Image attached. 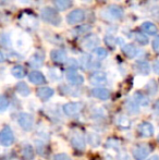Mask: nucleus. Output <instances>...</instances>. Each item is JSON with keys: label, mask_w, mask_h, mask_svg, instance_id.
I'll list each match as a JSON object with an SVG mask.
<instances>
[{"label": "nucleus", "mask_w": 159, "mask_h": 160, "mask_svg": "<svg viewBox=\"0 0 159 160\" xmlns=\"http://www.w3.org/2000/svg\"><path fill=\"white\" fill-rule=\"evenodd\" d=\"M40 17L45 22L52 24V25H59L60 22H61V18L59 17L58 12L50 7H46V8L42 9Z\"/></svg>", "instance_id": "1"}, {"label": "nucleus", "mask_w": 159, "mask_h": 160, "mask_svg": "<svg viewBox=\"0 0 159 160\" xmlns=\"http://www.w3.org/2000/svg\"><path fill=\"white\" fill-rule=\"evenodd\" d=\"M17 120L19 125L23 128L24 131H31L33 128V127H34V118H33L30 113H26V112L20 113Z\"/></svg>", "instance_id": "2"}, {"label": "nucleus", "mask_w": 159, "mask_h": 160, "mask_svg": "<svg viewBox=\"0 0 159 160\" xmlns=\"http://www.w3.org/2000/svg\"><path fill=\"white\" fill-rule=\"evenodd\" d=\"M14 143V134L9 127H4L0 133V144L4 147H9Z\"/></svg>", "instance_id": "3"}, {"label": "nucleus", "mask_w": 159, "mask_h": 160, "mask_svg": "<svg viewBox=\"0 0 159 160\" xmlns=\"http://www.w3.org/2000/svg\"><path fill=\"white\" fill-rule=\"evenodd\" d=\"M83 109L82 102H69L63 106V112L68 117H74L79 114Z\"/></svg>", "instance_id": "4"}, {"label": "nucleus", "mask_w": 159, "mask_h": 160, "mask_svg": "<svg viewBox=\"0 0 159 160\" xmlns=\"http://www.w3.org/2000/svg\"><path fill=\"white\" fill-rule=\"evenodd\" d=\"M85 19V13L84 11H82L81 9H77V10H73L67 15V22L68 24H77L81 23L83 20Z\"/></svg>", "instance_id": "5"}, {"label": "nucleus", "mask_w": 159, "mask_h": 160, "mask_svg": "<svg viewBox=\"0 0 159 160\" xmlns=\"http://www.w3.org/2000/svg\"><path fill=\"white\" fill-rule=\"evenodd\" d=\"M149 147L146 145H138L133 149V157L135 160H145L149 155Z\"/></svg>", "instance_id": "6"}, {"label": "nucleus", "mask_w": 159, "mask_h": 160, "mask_svg": "<svg viewBox=\"0 0 159 160\" xmlns=\"http://www.w3.org/2000/svg\"><path fill=\"white\" fill-rule=\"evenodd\" d=\"M66 76L68 82L72 85H82L84 83V78L77 72H75L74 70H68Z\"/></svg>", "instance_id": "7"}, {"label": "nucleus", "mask_w": 159, "mask_h": 160, "mask_svg": "<svg viewBox=\"0 0 159 160\" xmlns=\"http://www.w3.org/2000/svg\"><path fill=\"white\" fill-rule=\"evenodd\" d=\"M91 83L93 85H96V86H99V85H105L107 83V75L105 72L102 71H97L94 72L91 75Z\"/></svg>", "instance_id": "8"}, {"label": "nucleus", "mask_w": 159, "mask_h": 160, "mask_svg": "<svg viewBox=\"0 0 159 160\" xmlns=\"http://www.w3.org/2000/svg\"><path fill=\"white\" fill-rule=\"evenodd\" d=\"M98 45H99V38H98L96 35L88 36V37L85 38V39L83 40V42H82L83 48L86 49V50H92V49H94V50H95L96 47H97Z\"/></svg>", "instance_id": "9"}, {"label": "nucleus", "mask_w": 159, "mask_h": 160, "mask_svg": "<svg viewBox=\"0 0 159 160\" xmlns=\"http://www.w3.org/2000/svg\"><path fill=\"white\" fill-rule=\"evenodd\" d=\"M71 144L72 146L75 148L77 150H80V152H83L85 150V147H86V144H85V139L84 137L81 134H75L71 137Z\"/></svg>", "instance_id": "10"}, {"label": "nucleus", "mask_w": 159, "mask_h": 160, "mask_svg": "<svg viewBox=\"0 0 159 160\" xmlns=\"http://www.w3.org/2000/svg\"><path fill=\"white\" fill-rule=\"evenodd\" d=\"M138 133L143 137H152L154 135V127L149 122H143L138 127Z\"/></svg>", "instance_id": "11"}, {"label": "nucleus", "mask_w": 159, "mask_h": 160, "mask_svg": "<svg viewBox=\"0 0 159 160\" xmlns=\"http://www.w3.org/2000/svg\"><path fill=\"white\" fill-rule=\"evenodd\" d=\"M92 95L95 98L100 99V100H107L110 98V92L106 88H102V87H95L92 91Z\"/></svg>", "instance_id": "12"}, {"label": "nucleus", "mask_w": 159, "mask_h": 160, "mask_svg": "<svg viewBox=\"0 0 159 160\" xmlns=\"http://www.w3.org/2000/svg\"><path fill=\"white\" fill-rule=\"evenodd\" d=\"M30 39L26 35L24 34H21L17 37V40H15V47H17L19 50H24L26 49L28 46H30Z\"/></svg>", "instance_id": "13"}, {"label": "nucleus", "mask_w": 159, "mask_h": 160, "mask_svg": "<svg viewBox=\"0 0 159 160\" xmlns=\"http://www.w3.org/2000/svg\"><path fill=\"white\" fill-rule=\"evenodd\" d=\"M28 80L31 83L35 85H40L45 82V76L42 73H40L38 71H33L28 74Z\"/></svg>", "instance_id": "14"}, {"label": "nucleus", "mask_w": 159, "mask_h": 160, "mask_svg": "<svg viewBox=\"0 0 159 160\" xmlns=\"http://www.w3.org/2000/svg\"><path fill=\"white\" fill-rule=\"evenodd\" d=\"M50 58L52 61L57 62V63H63L67 60V55L63 50H52L50 53Z\"/></svg>", "instance_id": "15"}, {"label": "nucleus", "mask_w": 159, "mask_h": 160, "mask_svg": "<svg viewBox=\"0 0 159 160\" xmlns=\"http://www.w3.org/2000/svg\"><path fill=\"white\" fill-rule=\"evenodd\" d=\"M53 94H55V92L50 87H40L37 91V96L42 100H48L49 98H51L53 96Z\"/></svg>", "instance_id": "16"}, {"label": "nucleus", "mask_w": 159, "mask_h": 160, "mask_svg": "<svg viewBox=\"0 0 159 160\" xmlns=\"http://www.w3.org/2000/svg\"><path fill=\"white\" fill-rule=\"evenodd\" d=\"M44 63V56L40 52H36L31 57L30 59V64L33 68H40Z\"/></svg>", "instance_id": "17"}, {"label": "nucleus", "mask_w": 159, "mask_h": 160, "mask_svg": "<svg viewBox=\"0 0 159 160\" xmlns=\"http://www.w3.org/2000/svg\"><path fill=\"white\" fill-rule=\"evenodd\" d=\"M142 30L148 35H156L158 32L157 26L152 22H144L142 24Z\"/></svg>", "instance_id": "18"}, {"label": "nucleus", "mask_w": 159, "mask_h": 160, "mask_svg": "<svg viewBox=\"0 0 159 160\" xmlns=\"http://www.w3.org/2000/svg\"><path fill=\"white\" fill-rule=\"evenodd\" d=\"M122 51L127 58H134L136 55H137V49L134 45H124L122 48Z\"/></svg>", "instance_id": "19"}, {"label": "nucleus", "mask_w": 159, "mask_h": 160, "mask_svg": "<svg viewBox=\"0 0 159 160\" xmlns=\"http://www.w3.org/2000/svg\"><path fill=\"white\" fill-rule=\"evenodd\" d=\"M136 70L140 74H143V75H147L149 74V71H151V67H149L148 62L146 61H138L136 63Z\"/></svg>", "instance_id": "20"}, {"label": "nucleus", "mask_w": 159, "mask_h": 160, "mask_svg": "<svg viewBox=\"0 0 159 160\" xmlns=\"http://www.w3.org/2000/svg\"><path fill=\"white\" fill-rule=\"evenodd\" d=\"M134 100L138 103V106H142V107H147V106L149 105V98L141 93H135V95H134Z\"/></svg>", "instance_id": "21"}, {"label": "nucleus", "mask_w": 159, "mask_h": 160, "mask_svg": "<svg viewBox=\"0 0 159 160\" xmlns=\"http://www.w3.org/2000/svg\"><path fill=\"white\" fill-rule=\"evenodd\" d=\"M108 12L109 14L111 15V18L115 20H118V19H121L123 17V12L122 10L117 6H110L108 8Z\"/></svg>", "instance_id": "22"}, {"label": "nucleus", "mask_w": 159, "mask_h": 160, "mask_svg": "<svg viewBox=\"0 0 159 160\" xmlns=\"http://www.w3.org/2000/svg\"><path fill=\"white\" fill-rule=\"evenodd\" d=\"M22 154H23V157L27 160H32L34 159L35 156V152H34V148H33L32 145L27 144L23 147V150H22Z\"/></svg>", "instance_id": "23"}, {"label": "nucleus", "mask_w": 159, "mask_h": 160, "mask_svg": "<svg viewBox=\"0 0 159 160\" xmlns=\"http://www.w3.org/2000/svg\"><path fill=\"white\" fill-rule=\"evenodd\" d=\"M17 92L21 96H24V97L28 96L31 94L30 87H28L27 85H26V83H24V82L17 83Z\"/></svg>", "instance_id": "24"}, {"label": "nucleus", "mask_w": 159, "mask_h": 160, "mask_svg": "<svg viewBox=\"0 0 159 160\" xmlns=\"http://www.w3.org/2000/svg\"><path fill=\"white\" fill-rule=\"evenodd\" d=\"M125 107H127V111L131 112V113H136V112H138V109H140V106L134 99H127Z\"/></svg>", "instance_id": "25"}, {"label": "nucleus", "mask_w": 159, "mask_h": 160, "mask_svg": "<svg viewBox=\"0 0 159 160\" xmlns=\"http://www.w3.org/2000/svg\"><path fill=\"white\" fill-rule=\"evenodd\" d=\"M80 61H81V64H82L85 69H91V68H93L94 65H95L93 59H92V57L89 55H83L82 57H81Z\"/></svg>", "instance_id": "26"}, {"label": "nucleus", "mask_w": 159, "mask_h": 160, "mask_svg": "<svg viewBox=\"0 0 159 160\" xmlns=\"http://www.w3.org/2000/svg\"><path fill=\"white\" fill-rule=\"evenodd\" d=\"M117 124L121 128H129L131 127V121L127 117L125 116H119L117 118Z\"/></svg>", "instance_id": "27"}, {"label": "nucleus", "mask_w": 159, "mask_h": 160, "mask_svg": "<svg viewBox=\"0 0 159 160\" xmlns=\"http://www.w3.org/2000/svg\"><path fill=\"white\" fill-rule=\"evenodd\" d=\"M11 73H12V75L14 76V78H22L25 76V70H24V68L22 67V65H15V67H13L12 70H11Z\"/></svg>", "instance_id": "28"}, {"label": "nucleus", "mask_w": 159, "mask_h": 160, "mask_svg": "<svg viewBox=\"0 0 159 160\" xmlns=\"http://www.w3.org/2000/svg\"><path fill=\"white\" fill-rule=\"evenodd\" d=\"M87 142L93 147H98L100 145V137L96 133H89L88 136H87Z\"/></svg>", "instance_id": "29"}, {"label": "nucleus", "mask_w": 159, "mask_h": 160, "mask_svg": "<svg viewBox=\"0 0 159 160\" xmlns=\"http://www.w3.org/2000/svg\"><path fill=\"white\" fill-rule=\"evenodd\" d=\"M55 4L60 11H64L70 7L71 0H55Z\"/></svg>", "instance_id": "30"}, {"label": "nucleus", "mask_w": 159, "mask_h": 160, "mask_svg": "<svg viewBox=\"0 0 159 160\" xmlns=\"http://www.w3.org/2000/svg\"><path fill=\"white\" fill-rule=\"evenodd\" d=\"M9 107V100L7 99V97L4 95H2L0 97V111L3 112L8 109Z\"/></svg>", "instance_id": "31"}, {"label": "nucleus", "mask_w": 159, "mask_h": 160, "mask_svg": "<svg viewBox=\"0 0 159 160\" xmlns=\"http://www.w3.org/2000/svg\"><path fill=\"white\" fill-rule=\"evenodd\" d=\"M95 55L98 59L102 60V59H105V58L108 56V52H107V50L104 48H96L95 49Z\"/></svg>", "instance_id": "32"}, {"label": "nucleus", "mask_w": 159, "mask_h": 160, "mask_svg": "<svg viewBox=\"0 0 159 160\" xmlns=\"http://www.w3.org/2000/svg\"><path fill=\"white\" fill-rule=\"evenodd\" d=\"M135 38L141 45H147L148 44V38H147V36H145L144 34L137 33L135 35Z\"/></svg>", "instance_id": "33"}, {"label": "nucleus", "mask_w": 159, "mask_h": 160, "mask_svg": "<svg viewBox=\"0 0 159 160\" xmlns=\"http://www.w3.org/2000/svg\"><path fill=\"white\" fill-rule=\"evenodd\" d=\"M1 45L3 47H9L11 45L10 36H9L7 33H2V35H1Z\"/></svg>", "instance_id": "34"}, {"label": "nucleus", "mask_w": 159, "mask_h": 160, "mask_svg": "<svg viewBox=\"0 0 159 160\" xmlns=\"http://www.w3.org/2000/svg\"><path fill=\"white\" fill-rule=\"evenodd\" d=\"M147 91L151 94H155L156 92H158V85L154 81H151V83L147 85Z\"/></svg>", "instance_id": "35"}, {"label": "nucleus", "mask_w": 159, "mask_h": 160, "mask_svg": "<svg viewBox=\"0 0 159 160\" xmlns=\"http://www.w3.org/2000/svg\"><path fill=\"white\" fill-rule=\"evenodd\" d=\"M49 74H50V78H51V80H53V81H57V80H59V78H60L59 71H58V70H56V69H51L50 71H49Z\"/></svg>", "instance_id": "36"}, {"label": "nucleus", "mask_w": 159, "mask_h": 160, "mask_svg": "<svg viewBox=\"0 0 159 160\" xmlns=\"http://www.w3.org/2000/svg\"><path fill=\"white\" fill-rule=\"evenodd\" d=\"M53 160H71V158L67 154H57L53 157Z\"/></svg>", "instance_id": "37"}, {"label": "nucleus", "mask_w": 159, "mask_h": 160, "mask_svg": "<svg viewBox=\"0 0 159 160\" xmlns=\"http://www.w3.org/2000/svg\"><path fill=\"white\" fill-rule=\"evenodd\" d=\"M153 49L155 50V52L159 53V36L153 40Z\"/></svg>", "instance_id": "38"}, {"label": "nucleus", "mask_w": 159, "mask_h": 160, "mask_svg": "<svg viewBox=\"0 0 159 160\" xmlns=\"http://www.w3.org/2000/svg\"><path fill=\"white\" fill-rule=\"evenodd\" d=\"M153 70H154V72H155L156 74H158V75H159V60H158V61H155V62H154V64H153Z\"/></svg>", "instance_id": "39"}, {"label": "nucleus", "mask_w": 159, "mask_h": 160, "mask_svg": "<svg viewBox=\"0 0 159 160\" xmlns=\"http://www.w3.org/2000/svg\"><path fill=\"white\" fill-rule=\"evenodd\" d=\"M31 1H32V0H19V2L22 4H28V3H31Z\"/></svg>", "instance_id": "40"}, {"label": "nucleus", "mask_w": 159, "mask_h": 160, "mask_svg": "<svg viewBox=\"0 0 159 160\" xmlns=\"http://www.w3.org/2000/svg\"><path fill=\"white\" fill-rule=\"evenodd\" d=\"M148 160H159V156H157V155H155V156L151 157Z\"/></svg>", "instance_id": "41"}, {"label": "nucleus", "mask_w": 159, "mask_h": 160, "mask_svg": "<svg viewBox=\"0 0 159 160\" xmlns=\"http://www.w3.org/2000/svg\"><path fill=\"white\" fill-rule=\"evenodd\" d=\"M11 0H1L2 3H8V2H10Z\"/></svg>", "instance_id": "42"}, {"label": "nucleus", "mask_w": 159, "mask_h": 160, "mask_svg": "<svg viewBox=\"0 0 159 160\" xmlns=\"http://www.w3.org/2000/svg\"><path fill=\"white\" fill-rule=\"evenodd\" d=\"M4 61V56H3V52H1V62Z\"/></svg>", "instance_id": "43"}, {"label": "nucleus", "mask_w": 159, "mask_h": 160, "mask_svg": "<svg viewBox=\"0 0 159 160\" xmlns=\"http://www.w3.org/2000/svg\"><path fill=\"white\" fill-rule=\"evenodd\" d=\"M158 141H159V135H158Z\"/></svg>", "instance_id": "44"}]
</instances>
